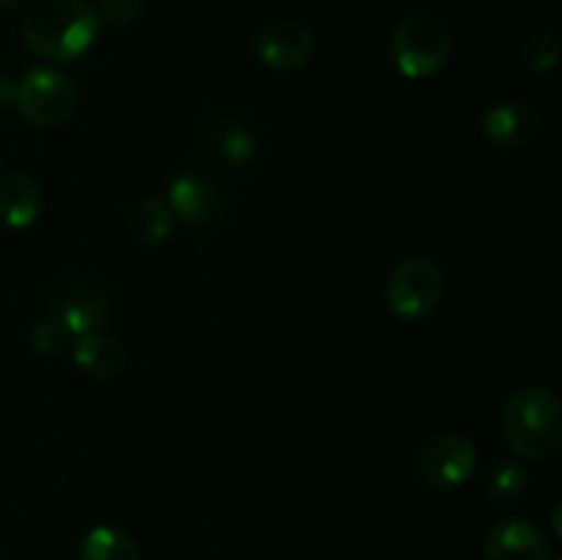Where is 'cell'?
I'll return each mask as SVG.
<instances>
[{"label": "cell", "mask_w": 562, "mask_h": 560, "mask_svg": "<svg viewBox=\"0 0 562 560\" xmlns=\"http://www.w3.org/2000/svg\"><path fill=\"white\" fill-rule=\"evenodd\" d=\"M99 25V11L88 0H33L22 14L20 31L36 58L69 64L93 47Z\"/></svg>", "instance_id": "cell-1"}, {"label": "cell", "mask_w": 562, "mask_h": 560, "mask_svg": "<svg viewBox=\"0 0 562 560\" xmlns=\"http://www.w3.org/2000/svg\"><path fill=\"white\" fill-rule=\"evenodd\" d=\"M499 432L521 459H552L562 448V401L541 384L516 390L499 412Z\"/></svg>", "instance_id": "cell-2"}, {"label": "cell", "mask_w": 562, "mask_h": 560, "mask_svg": "<svg viewBox=\"0 0 562 560\" xmlns=\"http://www.w3.org/2000/svg\"><path fill=\"white\" fill-rule=\"evenodd\" d=\"M453 38L448 25L434 14H412L395 25L390 36V58L395 69L409 80H426L437 75L450 58Z\"/></svg>", "instance_id": "cell-3"}, {"label": "cell", "mask_w": 562, "mask_h": 560, "mask_svg": "<svg viewBox=\"0 0 562 560\" xmlns=\"http://www.w3.org/2000/svg\"><path fill=\"white\" fill-rule=\"evenodd\" d=\"M14 104L22 121L36 130L66 124L77 108V88L69 75L53 66L31 69L14 88Z\"/></svg>", "instance_id": "cell-4"}, {"label": "cell", "mask_w": 562, "mask_h": 560, "mask_svg": "<svg viewBox=\"0 0 562 560\" xmlns=\"http://www.w3.org/2000/svg\"><path fill=\"white\" fill-rule=\"evenodd\" d=\"M445 294V275L434 258L409 256L390 272L384 302L404 322H420L437 311Z\"/></svg>", "instance_id": "cell-5"}, {"label": "cell", "mask_w": 562, "mask_h": 560, "mask_svg": "<svg viewBox=\"0 0 562 560\" xmlns=\"http://www.w3.org/2000/svg\"><path fill=\"white\" fill-rule=\"evenodd\" d=\"M417 475L434 489H456L470 481L477 470V448L459 432L434 434L417 450Z\"/></svg>", "instance_id": "cell-6"}, {"label": "cell", "mask_w": 562, "mask_h": 560, "mask_svg": "<svg viewBox=\"0 0 562 560\" xmlns=\"http://www.w3.org/2000/svg\"><path fill=\"white\" fill-rule=\"evenodd\" d=\"M49 313H55L75 335H86L110 322L113 302L108 291L88 280H64L49 294Z\"/></svg>", "instance_id": "cell-7"}, {"label": "cell", "mask_w": 562, "mask_h": 560, "mask_svg": "<svg viewBox=\"0 0 562 560\" xmlns=\"http://www.w3.org/2000/svg\"><path fill=\"white\" fill-rule=\"evenodd\" d=\"M316 38L300 20H274L258 33L256 55L274 71H294L311 64Z\"/></svg>", "instance_id": "cell-8"}, {"label": "cell", "mask_w": 562, "mask_h": 560, "mask_svg": "<svg viewBox=\"0 0 562 560\" xmlns=\"http://www.w3.org/2000/svg\"><path fill=\"white\" fill-rule=\"evenodd\" d=\"M168 206L173 217L187 225H212L223 217L225 195L223 187L206 176H179L168 187Z\"/></svg>", "instance_id": "cell-9"}, {"label": "cell", "mask_w": 562, "mask_h": 560, "mask_svg": "<svg viewBox=\"0 0 562 560\" xmlns=\"http://www.w3.org/2000/svg\"><path fill=\"white\" fill-rule=\"evenodd\" d=\"M483 560H549V544L532 522L508 516L486 533Z\"/></svg>", "instance_id": "cell-10"}, {"label": "cell", "mask_w": 562, "mask_h": 560, "mask_svg": "<svg viewBox=\"0 0 562 560\" xmlns=\"http://www.w3.org/2000/svg\"><path fill=\"white\" fill-rule=\"evenodd\" d=\"M483 135L503 152H519L530 146L538 135V113L530 104L521 102H497L483 113Z\"/></svg>", "instance_id": "cell-11"}, {"label": "cell", "mask_w": 562, "mask_h": 560, "mask_svg": "<svg viewBox=\"0 0 562 560\" xmlns=\"http://www.w3.org/2000/svg\"><path fill=\"white\" fill-rule=\"evenodd\" d=\"M42 187L22 170L0 176V223L9 228H31L42 217Z\"/></svg>", "instance_id": "cell-12"}, {"label": "cell", "mask_w": 562, "mask_h": 560, "mask_svg": "<svg viewBox=\"0 0 562 560\" xmlns=\"http://www.w3.org/2000/svg\"><path fill=\"white\" fill-rule=\"evenodd\" d=\"M71 357H75L77 368L88 373L99 382H110L119 379L126 368V349L113 338V335L102 333H86L77 335L75 346H71Z\"/></svg>", "instance_id": "cell-13"}, {"label": "cell", "mask_w": 562, "mask_h": 560, "mask_svg": "<svg viewBox=\"0 0 562 560\" xmlns=\"http://www.w3.org/2000/svg\"><path fill=\"white\" fill-rule=\"evenodd\" d=\"M80 560H140V547L115 525H97L82 536Z\"/></svg>", "instance_id": "cell-14"}, {"label": "cell", "mask_w": 562, "mask_h": 560, "mask_svg": "<svg viewBox=\"0 0 562 560\" xmlns=\"http://www.w3.org/2000/svg\"><path fill=\"white\" fill-rule=\"evenodd\" d=\"M173 223L176 217L165 198H146V201H140L132 209L130 234L137 245L154 247L168 239L170 231H173Z\"/></svg>", "instance_id": "cell-15"}, {"label": "cell", "mask_w": 562, "mask_h": 560, "mask_svg": "<svg viewBox=\"0 0 562 560\" xmlns=\"http://www.w3.org/2000/svg\"><path fill=\"white\" fill-rule=\"evenodd\" d=\"M77 335L60 322L55 313H47L44 318H38L31 327V346L36 355L47 357V360H55V357L66 355V351L75 346Z\"/></svg>", "instance_id": "cell-16"}, {"label": "cell", "mask_w": 562, "mask_h": 560, "mask_svg": "<svg viewBox=\"0 0 562 560\" xmlns=\"http://www.w3.org/2000/svg\"><path fill=\"white\" fill-rule=\"evenodd\" d=\"M486 492L488 497L497 500V503H516V500L527 492V470L519 461H499V464H494V470L488 472Z\"/></svg>", "instance_id": "cell-17"}, {"label": "cell", "mask_w": 562, "mask_h": 560, "mask_svg": "<svg viewBox=\"0 0 562 560\" xmlns=\"http://www.w3.org/2000/svg\"><path fill=\"white\" fill-rule=\"evenodd\" d=\"M214 148L223 159L228 163H247V159L256 157L258 152V141L247 126L241 124H223L214 130Z\"/></svg>", "instance_id": "cell-18"}, {"label": "cell", "mask_w": 562, "mask_h": 560, "mask_svg": "<svg viewBox=\"0 0 562 560\" xmlns=\"http://www.w3.org/2000/svg\"><path fill=\"white\" fill-rule=\"evenodd\" d=\"M560 38L558 33L541 31L532 33L525 44H521V64L530 71H552L560 64Z\"/></svg>", "instance_id": "cell-19"}, {"label": "cell", "mask_w": 562, "mask_h": 560, "mask_svg": "<svg viewBox=\"0 0 562 560\" xmlns=\"http://www.w3.org/2000/svg\"><path fill=\"white\" fill-rule=\"evenodd\" d=\"M143 14V0H102L99 3V20L113 27H126Z\"/></svg>", "instance_id": "cell-20"}, {"label": "cell", "mask_w": 562, "mask_h": 560, "mask_svg": "<svg viewBox=\"0 0 562 560\" xmlns=\"http://www.w3.org/2000/svg\"><path fill=\"white\" fill-rule=\"evenodd\" d=\"M549 525H552V530L562 538V500L558 505H554L552 511H549Z\"/></svg>", "instance_id": "cell-21"}, {"label": "cell", "mask_w": 562, "mask_h": 560, "mask_svg": "<svg viewBox=\"0 0 562 560\" xmlns=\"http://www.w3.org/2000/svg\"><path fill=\"white\" fill-rule=\"evenodd\" d=\"M31 0H0V11H14L20 9V5H27Z\"/></svg>", "instance_id": "cell-22"}, {"label": "cell", "mask_w": 562, "mask_h": 560, "mask_svg": "<svg viewBox=\"0 0 562 560\" xmlns=\"http://www.w3.org/2000/svg\"><path fill=\"white\" fill-rule=\"evenodd\" d=\"M560 560H562V558H560Z\"/></svg>", "instance_id": "cell-23"}]
</instances>
